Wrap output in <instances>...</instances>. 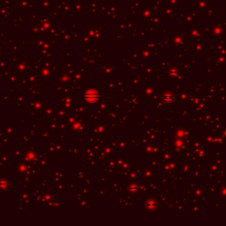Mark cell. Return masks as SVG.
Here are the masks:
<instances>
[{"instance_id":"cell-1","label":"cell","mask_w":226,"mask_h":226,"mask_svg":"<svg viewBox=\"0 0 226 226\" xmlns=\"http://www.w3.org/2000/svg\"><path fill=\"white\" fill-rule=\"evenodd\" d=\"M87 94H88V98H86L88 101H89V102H95L97 100V95H95V92H94L93 94H92L91 92L88 91Z\"/></svg>"}]
</instances>
